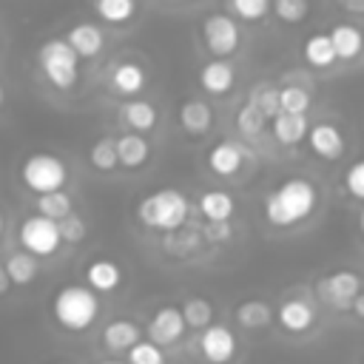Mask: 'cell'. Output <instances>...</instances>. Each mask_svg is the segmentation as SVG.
I'll use <instances>...</instances> for the list:
<instances>
[{
	"instance_id": "cell-10",
	"label": "cell",
	"mask_w": 364,
	"mask_h": 364,
	"mask_svg": "<svg viewBox=\"0 0 364 364\" xmlns=\"http://www.w3.org/2000/svg\"><path fill=\"white\" fill-rule=\"evenodd\" d=\"M185 330H188V321H185L182 307H176V304H159L148 318V338L162 347L179 341Z\"/></svg>"
},
{
	"instance_id": "cell-6",
	"label": "cell",
	"mask_w": 364,
	"mask_h": 364,
	"mask_svg": "<svg viewBox=\"0 0 364 364\" xmlns=\"http://www.w3.org/2000/svg\"><path fill=\"white\" fill-rule=\"evenodd\" d=\"M63 236H60V222L46 216V213H34L28 219H23L20 225V245L34 253V256H51L60 247Z\"/></svg>"
},
{
	"instance_id": "cell-15",
	"label": "cell",
	"mask_w": 364,
	"mask_h": 364,
	"mask_svg": "<svg viewBox=\"0 0 364 364\" xmlns=\"http://www.w3.org/2000/svg\"><path fill=\"white\" fill-rule=\"evenodd\" d=\"M65 40L71 43V48H74L82 60L97 57V54L102 51V46H105V34H102V28H100L97 23H88V20L74 23V26L65 31Z\"/></svg>"
},
{
	"instance_id": "cell-1",
	"label": "cell",
	"mask_w": 364,
	"mask_h": 364,
	"mask_svg": "<svg viewBox=\"0 0 364 364\" xmlns=\"http://www.w3.org/2000/svg\"><path fill=\"white\" fill-rule=\"evenodd\" d=\"M316 205H318L316 185L304 176H290L264 196L262 208H264V219L273 228H293V225L310 219Z\"/></svg>"
},
{
	"instance_id": "cell-32",
	"label": "cell",
	"mask_w": 364,
	"mask_h": 364,
	"mask_svg": "<svg viewBox=\"0 0 364 364\" xmlns=\"http://www.w3.org/2000/svg\"><path fill=\"white\" fill-rule=\"evenodd\" d=\"M37 213H46L51 219H63L71 213V196L60 188V191H48V193H37Z\"/></svg>"
},
{
	"instance_id": "cell-47",
	"label": "cell",
	"mask_w": 364,
	"mask_h": 364,
	"mask_svg": "<svg viewBox=\"0 0 364 364\" xmlns=\"http://www.w3.org/2000/svg\"><path fill=\"white\" fill-rule=\"evenodd\" d=\"M0 236H3V213H0Z\"/></svg>"
},
{
	"instance_id": "cell-37",
	"label": "cell",
	"mask_w": 364,
	"mask_h": 364,
	"mask_svg": "<svg viewBox=\"0 0 364 364\" xmlns=\"http://www.w3.org/2000/svg\"><path fill=\"white\" fill-rule=\"evenodd\" d=\"M128 364H165V353H162V344L156 341H136L131 350H128Z\"/></svg>"
},
{
	"instance_id": "cell-41",
	"label": "cell",
	"mask_w": 364,
	"mask_h": 364,
	"mask_svg": "<svg viewBox=\"0 0 364 364\" xmlns=\"http://www.w3.org/2000/svg\"><path fill=\"white\" fill-rule=\"evenodd\" d=\"M233 236V228L228 225V222H208V228H202V239H208V242H228Z\"/></svg>"
},
{
	"instance_id": "cell-35",
	"label": "cell",
	"mask_w": 364,
	"mask_h": 364,
	"mask_svg": "<svg viewBox=\"0 0 364 364\" xmlns=\"http://www.w3.org/2000/svg\"><path fill=\"white\" fill-rule=\"evenodd\" d=\"M228 9L233 11V17L245 23H256L270 14V0H228Z\"/></svg>"
},
{
	"instance_id": "cell-24",
	"label": "cell",
	"mask_w": 364,
	"mask_h": 364,
	"mask_svg": "<svg viewBox=\"0 0 364 364\" xmlns=\"http://www.w3.org/2000/svg\"><path fill=\"white\" fill-rule=\"evenodd\" d=\"M117 154H119V165L122 168H139V165L148 162L151 145L139 131H131V134L117 136Z\"/></svg>"
},
{
	"instance_id": "cell-49",
	"label": "cell",
	"mask_w": 364,
	"mask_h": 364,
	"mask_svg": "<svg viewBox=\"0 0 364 364\" xmlns=\"http://www.w3.org/2000/svg\"><path fill=\"white\" fill-rule=\"evenodd\" d=\"M54 364H63V361H54Z\"/></svg>"
},
{
	"instance_id": "cell-19",
	"label": "cell",
	"mask_w": 364,
	"mask_h": 364,
	"mask_svg": "<svg viewBox=\"0 0 364 364\" xmlns=\"http://www.w3.org/2000/svg\"><path fill=\"white\" fill-rule=\"evenodd\" d=\"M176 117H179L182 131L191 134V136H202L213 125V111H210V105L205 100H185L179 105V114Z\"/></svg>"
},
{
	"instance_id": "cell-16",
	"label": "cell",
	"mask_w": 364,
	"mask_h": 364,
	"mask_svg": "<svg viewBox=\"0 0 364 364\" xmlns=\"http://www.w3.org/2000/svg\"><path fill=\"white\" fill-rule=\"evenodd\" d=\"M108 82H111V88H114L117 94L134 97V94H139V91L145 88L148 74H145V68H142L136 60H119V63L111 68Z\"/></svg>"
},
{
	"instance_id": "cell-46",
	"label": "cell",
	"mask_w": 364,
	"mask_h": 364,
	"mask_svg": "<svg viewBox=\"0 0 364 364\" xmlns=\"http://www.w3.org/2000/svg\"><path fill=\"white\" fill-rule=\"evenodd\" d=\"M358 228H361V233H364V208H361V213H358Z\"/></svg>"
},
{
	"instance_id": "cell-27",
	"label": "cell",
	"mask_w": 364,
	"mask_h": 364,
	"mask_svg": "<svg viewBox=\"0 0 364 364\" xmlns=\"http://www.w3.org/2000/svg\"><path fill=\"white\" fill-rule=\"evenodd\" d=\"M6 270H9V276H11V284L26 287V284H31V282L37 279L40 264H37V256L23 247V250H17V253H11V256L6 259Z\"/></svg>"
},
{
	"instance_id": "cell-13",
	"label": "cell",
	"mask_w": 364,
	"mask_h": 364,
	"mask_svg": "<svg viewBox=\"0 0 364 364\" xmlns=\"http://www.w3.org/2000/svg\"><path fill=\"white\" fill-rule=\"evenodd\" d=\"M233 82H236V71L225 57H213L199 68V85H202V91H208L213 97L228 94L233 88Z\"/></svg>"
},
{
	"instance_id": "cell-42",
	"label": "cell",
	"mask_w": 364,
	"mask_h": 364,
	"mask_svg": "<svg viewBox=\"0 0 364 364\" xmlns=\"http://www.w3.org/2000/svg\"><path fill=\"white\" fill-rule=\"evenodd\" d=\"M9 287H11V276H9L6 264H0V296H6V293H9Z\"/></svg>"
},
{
	"instance_id": "cell-36",
	"label": "cell",
	"mask_w": 364,
	"mask_h": 364,
	"mask_svg": "<svg viewBox=\"0 0 364 364\" xmlns=\"http://www.w3.org/2000/svg\"><path fill=\"white\" fill-rule=\"evenodd\" d=\"M264 119H267V117H264L253 102H245V105L239 108V114H236V128H239V134H245V136H256V134H262Z\"/></svg>"
},
{
	"instance_id": "cell-40",
	"label": "cell",
	"mask_w": 364,
	"mask_h": 364,
	"mask_svg": "<svg viewBox=\"0 0 364 364\" xmlns=\"http://www.w3.org/2000/svg\"><path fill=\"white\" fill-rule=\"evenodd\" d=\"M344 188H347V193H350L353 199H361V202H364V159H358V162H353V165L347 168V173H344Z\"/></svg>"
},
{
	"instance_id": "cell-33",
	"label": "cell",
	"mask_w": 364,
	"mask_h": 364,
	"mask_svg": "<svg viewBox=\"0 0 364 364\" xmlns=\"http://www.w3.org/2000/svg\"><path fill=\"white\" fill-rule=\"evenodd\" d=\"M270 11L276 14L279 23L296 26V23L307 20V14H310V3H307V0H270Z\"/></svg>"
},
{
	"instance_id": "cell-2",
	"label": "cell",
	"mask_w": 364,
	"mask_h": 364,
	"mask_svg": "<svg viewBox=\"0 0 364 364\" xmlns=\"http://www.w3.org/2000/svg\"><path fill=\"white\" fill-rule=\"evenodd\" d=\"M191 202L182 191L176 188H159L148 196L139 199L136 205V219L142 228H151L156 233H173L188 222Z\"/></svg>"
},
{
	"instance_id": "cell-25",
	"label": "cell",
	"mask_w": 364,
	"mask_h": 364,
	"mask_svg": "<svg viewBox=\"0 0 364 364\" xmlns=\"http://www.w3.org/2000/svg\"><path fill=\"white\" fill-rule=\"evenodd\" d=\"M301 54H304V60H307L313 68H330V65L338 60L330 34H313V37H307L304 46H301Z\"/></svg>"
},
{
	"instance_id": "cell-12",
	"label": "cell",
	"mask_w": 364,
	"mask_h": 364,
	"mask_svg": "<svg viewBox=\"0 0 364 364\" xmlns=\"http://www.w3.org/2000/svg\"><path fill=\"white\" fill-rule=\"evenodd\" d=\"M205 159H208V168H210L216 176H233V173H239V168L245 165L247 151H245L239 142H233V139H222V142L210 145V151H208Z\"/></svg>"
},
{
	"instance_id": "cell-30",
	"label": "cell",
	"mask_w": 364,
	"mask_h": 364,
	"mask_svg": "<svg viewBox=\"0 0 364 364\" xmlns=\"http://www.w3.org/2000/svg\"><path fill=\"white\" fill-rule=\"evenodd\" d=\"M247 102H253L267 119H273L279 111H282V102H279V88L273 82H256L247 94Z\"/></svg>"
},
{
	"instance_id": "cell-45",
	"label": "cell",
	"mask_w": 364,
	"mask_h": 364,
	"mask_svg": "<svg viewBox=\"0 0 364 364\" xmlns=\"http://www.w3.org/2000/svg\"><path fill=\"white\" fill-rule=\"evenodd\" d=\"M3 102H6V88H3V82H0V108H3Z\"/></svg>"
},
{
	"instance_id": "cell-28",
	"label": "cell",
	"mask_w": 364,
	"mask_h": 364,
	"mask_svg": "<svg viewBox=\"0 0 364 364\" xmlns=\"http://www.w3.org/2000/svg\"><path fill=\"white\" fill-rule=\"evenodd\" d=\"M94 11L108 26L131 23L136 14V0H94Z\"/></svg>"
},
{
	"instance_id": "cell-3",
	"label": "cell",
	"mask_w": 364,
	"mask_h": 364,
	"mask_svg": "<svg viewBox=\"0 0 364 364\" xmlns=\"http://www.w3.org/2000/svg\"><path fill=\"white\" fill-rule=\"evenodd\" d=\"M51 313H54V318L63 330L82 333L100 316V296L91 284H63L54 293Z\"/></svg>"
},
{
	"instance_id": "cell-20",
	"label": "cell",
	"mask_w": 364,
	"mask_h": 364,
	"mask_svg": "<svg viewBox=\"0 0 364 364\" xmlns=\"http://www.w3.org/2000/svg\"><path fill=\"white\" fill-rule=\"evenodd\" d=\"M196 208L199 213L208 219V222H230L233 210H236V202L228 191L222 188H210V191H202L199 199H196Z\"/></svg>"
},
{
	"instance_id": "cell-39",
	"label": "cell",
	"mask_w": 364,
	"mask_h": 364,
	"mask_svg": "<svg viewBox=\"0 0 364 364\" xmlns=\"http://www.w3.org/2000/svg\"><path fill=\"white\" fill-rule=\"evenodd\" d=\"M85 233H88L85 219H80V216H74V213H68V216L60 219V236H63V242L77 245V242L85 239Z\"/></svg>"
},
{
	"instance_id": "cell-23",
	"label": "cell",
	"mask_w": 364,
	"mask_h": 364,
	"mask_svg": "<svg viewBox=\"0 0 364 364\" xmlns=\"http://www.w3.org/2000/svg\"><path fill=\"white\" fill-rule=\"evenodd\" d=\"M119 117H122V122H125L131 131L145 134V131H154V125H156V119H159V111H156V105L148 102V100H131V102H125V105L119 108Z\"/></svg>"
},
{
	"instance_id": "cell-21",
	"label": "cell",
	"mask_w": 364,
	"mask_h": 364,
	"mask_svg": "<svg viewBox=\"0 0 364 364\" xmlns=\"http://www.w3.org/2000/svg\"><path fill=\"white\" fill-rule=\"evenodd\" d=\"M139 324H134L131 318H114L102 330V344L111 353H128L139 341Z\"/></svg>"
},
{
	"instance_id": "cell-43",
	"label": "cell",
	"mask_w": 364,
	"mask_h": 364,
	"mask_svg": "<svg viewBox=\"0 0 364 364\" xmlns=\"http://www.w3.org/2000/svg\"><path fill=\"white\" fill-rule=\"evenodd\" d=\"M353 313H355L358 318H364V284H361V290H358V296H355V301H353Z\"/></svg>"
},
{
	"instance_id": "cell-17",
	"label": "cell",
	"mask_w": 364,
	"mask_h": 364,
	"mask_svg": "<svg viewBox=\"0 0 364 364\" xmlns=\"http://www.w3.org/2000/svg\"><path fill=\"white\" fill-rule=\"evenodd\" d=\"M276 321H279L287 333L299 336V333H307V330L313 327V321H316V310H313L304 299H287V301L279 304V310H276Z\"/></svg>"
},
{
	"instance_id": "cell-11",
	"label": "cell",
	"mask_w": 364,
	"mask_h": 364,
	"mask_svg": "<svg viewBox=\"0 0 364 364\" xmlns=\"http://www.w3.org/2000/svg\"><path fill=\"white\" fill-rule=\"evenodd\" d=\"M307 145H310V151H313L316 156H321V159H338V156L344 154V148H347L344 134H341L333 122H316V125H310V131H307Z\"/></svg>"
},
{
	"instance_id": "cell-18",
	"label": "cell",
	"mask_w": 364,
	"mask_h": 364,
	"mask_svg": "<svg viewBox=\"0 0 364 364\" xmlns=\"http://www.w3.org/2000/svg\"><path fill=\"white\" fill-rule=\"evenodd\" d=\"M270 131L276 136L279 145H299L301 139H307V117L304 114H293V111H279L273 119H270Z\"/></svg>"
},
{
	"instance_id": "cell-29",
	"label": "cell",
	"mask_w": 364,
	"mask_h": 364,
	"mask_svg": "<svg viewBox=\"0 0 364 364\" xmlns=\"http://www.w3.org/2000/svg\"><path fill=\"white\" fill-rule=\"evenodd\" d=\"M88 162H91V168H97V171H102V173L114 171V168L119 165L117 139H114V136H100V139L91 145V151H88Z\"/></svg>"
},
{
	"instance_id": "cell-38",
	"label": "cell",
	"mask_w": 364,
	"mask_h": 364,
	"mask_svg": "<svg viewBox=\"0 0 364 364\" xmlns=\"http://www.w3.org/2000/svg\"><path fill=\"white\" fill-rule=\"evenodd\" d=\"M165 236H168V239H165L168 253H179V256L196 250V245H199V239H202L196 230H185V228H179V230H173V233H165Z\"/></svg>"
},
{
	"instance_id": "cell-5",
	"label": "cell",
	"mask_w": 364,
	"mask_h": 364,
	"mask_svg": "<svg viewBox=\"0 0 364 364\" xmlns=\"http://www.w3.org/2000/svg\"><path fill=\"white\" fill-rule=\"evenodd\" d=\"M20 179L31 193H48V191H60L65 185L68 168L60 156L46 154V151H34L23 159Z\"/></svg>"
},
{
	"instance_id": "cell-26",
	"label": "cell",
	"mask_w": 364,
	"mask_h": 364,
	"mask_svg": "<svg viewBox=\"0 0 364 364\" xmlns=\"http://www.w3.org/2000/svg\"><path fill=\"white\" fill-rule=\"evenodd\" d=\"M273 318H276V316H273V307H270L267 301H262V299H247V301H242V304L236 307V321H239V327H245V330H262V327H267Z\"/></svg>"
},
{
	"instance_id": "cell-14",
	"label": "cell",
	"mask_w": 364,
	"mask_h": 364,
	"mask_svg": "<svg viewBox=\"0 0 364 364\" xmlns=\"http://www.w3.org/2000/svg\"><path fill=\"white\" fill-rule=\"evenodd\" d=\"M82 273H85V284H91L97 293H114L122 284V267L105 256L91 259Z\"/></svg>"
},
{
	"instance_id": "cell-31",
	"label": "cell",
	"mask_w": 364,
	"mask_h": 364,
	"mask_svg": "<svg viewBox=\"0 0 364 364\" xmlns=\"http://www.w3.org/2000/svg\"><path fill=\"white\" fill-rule=\"evenodd\" d=\"M182 313H185V321L188 327L193 330H205L210 321H213V304L202 296H191L182 301Z\"/></svg>"
},
{
	"instance_id": "cell-7",
	"label": "cell",
	"mask_w": 364,
	"mask_h": 364,
	"mask_svg": "<svg viewBox=\"0 0 364 364\" xmlns=\"http://www.w3.org/2000/svg\"><path fill=\"white\" fill-rule=\"evenodd\" d=\"M202 40L208 46V51L213 57H230L239 43H242V31L236 17L230 14H208L202 20Z\"/></svg>"
},
{
	"instance_id": "cell-48",
	"label": "cell",
	"mask_w": 364,
	"mask_h": 364,
	"mask_svg": "<svg viewBox=\"0 0 364 364\" xmlns=\"http://www.w3.org/2000/svg\"><path fill=\"white\" fill-rule=\"evenodd\" d=\"M102 364H122V361H102Z\"/></svg>"
},
{
	"instance_id": "cell-44",
	"label": "cell",
	"mask_w": 364,
	"mask_h": 364,
	"mask_svg": "<svg viewBox=\"0 0 364 364\" xmlns=\"http://www.w3.org/2000/svg\"><path fill=\"white\" fill-rule=\"evenodd\" d=\"M347 9H353V11H364V0H341Z\"/></svg>"
},
{
	"instance_id": "cell-9",
	"label": "cell",
	"mask_w": 364,
	"mask_h": 364,
	"mask_svg": "<svg viewBox=\"0 0 364 364\" xmlns=\"http://www.w3.org/2000/svg\"><path fill=\"white\" fill-rule=\"evenodd\" d=\"M239 341L228 324H208L199 336V353L208 364H230L236 358Z\"/></svg>"
},
{
	"instance_id": "cell-8",
	"label": "cell",
	"mask_w": 364,
	"mask_h": 364,
	"mask_svg": "<svg viewBox=\"0 0 364 364\" xmlns=\"http://www.w3.org/2000/svg\"><path fill=\"white\" fill-rule=\"evenodd\" d=\"M361 284L364 282L358 279V273H353V270H336V273L318 279L316 290H318V299L327 301V304H333L336 310H353V301H355Z\"/></svg>"
},
{
	"instance_id": "cell-4",
	"label": "cell",
	"mask_w": 364,
	"mask_h": 364,
	"mask_svg": "<svg viewBox=\"0 0 364 364\" xmlns=\"http://www.w3.org/2000/svg\"><path fill=\"white\" fill-rule=\"evenodd\" d=\"M80 54L71 48V43L63 37L46 40L37 51V65L43 71V77L48 80V85H54L57 91H68L77 85L80 80Z\"/></svg>"
},
{
	"instance_id": "cell-34",
	"label": "cell",
	"mask_w": 364,
	"mask_h": 364,
	"mask_svg": "<svg viewBox=\"0 0 364 364\" xmlns=\"http://www.w3.org/2000/svg\"><path fill=\"white\" fill-rule=\"evenodd\" d=\"M279 102H282V111L307 114L313 100H310V91L304 85H284V88H279Z\"/></svg>"
},
{
	"instance_id": "cell-50",
	"label": "cell",
	"mask_w": 364,
	"mask_h": 364,
	"mask_svg": "<svg viewBox=\"0 0 364 364\" xmlns=\"http://www.w3.org/2000/svg\"><path fill=\"white\" fill-rule=\"evenodd\" d=\"M182 3H191V0H182Z\"/></svg>"
},
{
	"instance_id": "cell-22",
	"label": "cell",
	"mask_w": 364,
	"mask_h": 364,
	"mask_svg": "<svg viewBox=\"0 0 364 364\" xmlns=\"http://www.w3.org/2000/svg\"><path fill=\"white\" fill-rule=\"evenodd\" d=\"M327 34H330V40L336 46L338 60H355L361 54V48H364V31L358 26H353V23H336Z\"/></svg>"
}]
</instances>
